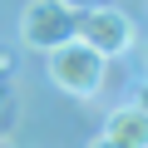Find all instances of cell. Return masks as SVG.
I'll use <instances>...</instances> for the list:
<instances>
[{"label":"cell","mask_w":148,"mask_h":148,"mask_svg":"<svg viewBox=\"0 0 148 148\" xmlns=\"http://www.w3.org/2000/svg\"><path fill=\"white\" fill-rule=\"evenodd\" d=\"M5 74H10V54L0 49V79H5Z\"/></svg>","instance_id":"8992f818"},{"label":"cell","mask_w":148,"mask_h":148,"mask_svg":"<svg viewBox=\"0 0 148 148\" xmlns=\"http://www.w3.org/2000/svg\"><path fill=\"white\" fill-rule=\"evenodd\" d=\"M104 138H114V143H123V148H148V114H143V104L114 109L109 123H104Z\"/></svg>","instance_id":"277c9868"},{"label":"cell","mask_w":148,"mask_h":148,"mask_svg":"<svg viewBox=\"0 0 148 148\" xmlns=\"http://www.w3.org/2000/svg\"><path fill=\"white\" fill-rule=\"evenodd\" d=\"M74 35H79L89 49H99L104 59L133 49V20H128L119 5H94V10H84L79 20H74Z\"/></svg>","instance_id":"3957f363"},{"label":"cell","mask_w":148,"mask_h":148,"mask_svg":"<svg viewBox=\"0 0 148 148\" xmlns=\"http://www.w3.org/2000/svg\"><path fill=\"white\" fill-rule=\"evenodd\" d=\"M89 148H123V143H114V138H104V133H99V138H94Z\"/></svg>","instance_id":"5b68a950"},{"label":"cell","mask_w":148,"mask_h":148,"mask_svg":"<svg viewBox=\"0 0 148 148\" xmlns=\"http://www.w3.org/2000/svg\"><path fill=\"white\" fill-rule=\"evenodd\" d=\"M74 5L69 0H30V5L20 10V35H25V45H35V49H54V45H64V40H74Z\"/></svg>","instance_id":"7a4b0ae2"},{"label":"cell","mask_w":148,"mask_h":148,"mask_svg":"<svg viewBox=\"0 0 148 148\" xmlns=\"http://www.w3.org/2000/svg\"><path fill=\"white\" fill-rule=\"evenodd\" d=\"M49 79H54V89H64L74 99H89L104 84V54L89 49L79 35H74V40H64V45L49 49Z\"/></svg>","instance_id":"6da1fadb"}]
</instances>
